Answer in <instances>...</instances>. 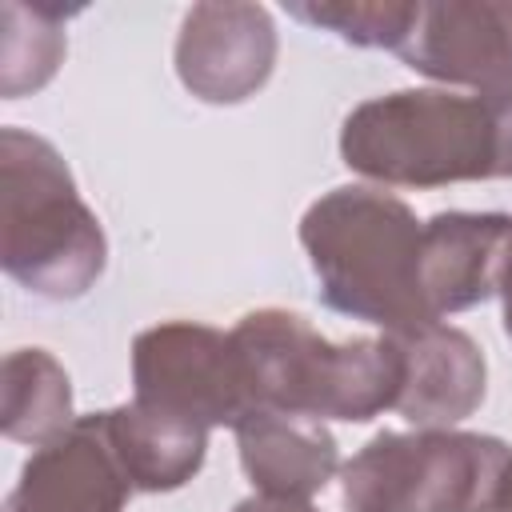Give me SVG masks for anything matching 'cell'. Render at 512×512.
Wrapping results in <instances>:
<instances>
[{"mask_svg":"<svg viewBox=\"0 0 512 512\" xmlns=\"http://www.w3.org/2000/svg\"><path fill=\"white\" fill-rule=\"evenodd\" d=\"M352 172L392 188L512 180V100L400 88L356 104L340 128Z\"/></svg>","mask_w":512,"mask_h":512,"instance_id":"cell-1","label":"cell"},{"mask_svg":"<svg viewBox=\"0 0 512 512\" xmlns=\"http://www.w3.org/2000/svg\"><path fill=\"white\" fill-rule=\"evenodd\" d=\"M420 240L424 224L416 212L392 192L364 184L324 192L300 220V244L324 304L388 336L440 324L420 288Z\"/></svg>","mask_w":512,"mask_h":512,"instance_id":"cell-2","label":"cell"},{"mask_svg":"<svg viewBox=\"0 0 512 512\" xmlns=\"http://www.w3.org/2000/svg\"><path fill=\"white\" fill-rule=\"evenodd\" d=\"M232 340L256 408L364 424L396 408L404 388V348L388 332L332 344L304 316L260 308L240 316Z\"/></svg>","mask_w":512,"mask_h":512,"instance_id":"cell-3","label":"cell"},{"mask_svg":"<svg viewBox=\"0 0 512 512\" xmlns=\"http://www.w3.org/2000/svg\"><path fill=\"white\" fill-rule=\"evenodd\" d=\"M108 260V240L96 212L80 200L60 152L24 128L0 132V264L44 296H84Z\"/></svg>","mask_w":512,"mask_h":512,"instance_id":"cell-4","label":"cell"},{"mask_svg":"<svg viewBox=\"0 0 512 512\" xmlns=\"http://www.w3.org/2000/svg\"><path fill=\"white\" fill-rule=\"evenodd\" d=\"M512 448L500 436L416 428L372 436L340 472L344 512H496Z\"/></svg>","mask_w":512,"mask_h":512,"instance_id":"cell-5","label":"cell"},{"mask_svg":"<svg viewBox=\"0 0 512 512\" xmlns=\"http://www.w3.org/2000/svg\"><path fill=\"white\" fill-rule=\"evenodd\" d=\"M132 400L200 428H236L252 408L240 348L232 332L168 320L132 340Z\"/></svg>","mask_w":512,"mask_h":512,"instance_id":"cell-6","label":"cell"},{"mask_svg":"<svg viewBox=\"0 0 512 512\" xmlns=\"http://www.w3.org/2000/svg\"><path fill=\"white\" fill-rule=\"evenodd\" d=\"M276 64V24L260 4H192L176 36V76L204 104L256 96Z\"/></svg>","mask_w":512,"mask_h":512,"instance_id":"cell-7","label":"cell"},{"mask_svg":"<svg viewBox=\"0 0 512 512\" xmlns=\"http://www.w3.org/2000/svg\"><path fill=\"white\" fill-rule=\"evenodd\" d=\"M404 64L464 84L476 96L512 100V4L500 0H444L420 4V20L400 48Z\"/></svg>","mask_w":512,"mask_h":512,"instance_id":"cell-8","label":"cell"},{"mask_svg":"<svg viewBox=\"0 0 512 512\" xmlns=\"http://www.w3.org/2000/svg\"><path fill=\"white\" fill-rule=\"evenodd\" d=\"M132 492L108 444L104 412H92L28 456L4 512H120Z\"/></svg>","mask_w":512,"mask_h":512,"instance_id":"cell-9","label":"cell"},{"mask_svg":"<svg viewBox=\"0 0 512 512\" xmlns=\"http://www.w3.org/2000/svg\"><path fill=\"white\" fill-rule=\"evenodd\" d=\"M512 252V216L504 212H436L424 220L420 288L436 320L484 304L500 292Z\"/></svg>","mask_w":512,"mask_h":512,"instance_id":"cell-10","label":"cell"},{"mask_svg":"<svg viewBox=\"0 0 512 512\" xmlns=\"http://www.w3.org/2000/svg\"><path fill=\"white\" fill-rule=\"evenodd\" d=\"M404 348V388L396 412L416 428H448L468 420L484 400V352L452 324H428L396 336Z\"/></svg>","mask_w":512,"mask_h":512,"instance_id":"cell-11","label":"cell"},{"mask_svg":"<svg viewBox=\"0 0 512 512\" xmlns=\"http://www.w3.org/2000/svg\"><path fill=\"white\" fill-rule=\"evenodd\" d=\"M236 448L248 480L260 496L308 500L340 468V448L320 420L288 416L276 408H252L236 428Z\"/></svg>","mask_w":512,"mask_h":512,"instance_id":"cell-12","label":"cell"},{"mask_svg":"<svg viewBox=\"0 0 512 512\" xmlns=\"http://www.w3.org/2000/svg\"><path fill=\"white\" fill-rule=\"evenodd\" d=\"M108 444L132 480L136 492H172L184 488L208 452V428L144 408V404H120L104 412Z\"/></svg>","mask_w":512,"mask_h":512,"instance_id":"cell-13","label":"cell"},{"mask_svg":"<svg viewBox=\"0 0 512 512\" xmlns=\"http://www.w3.org/2000/svg\"><path fill=\"white\" fill-rule=\"evenodd\" d=\"M72 380L44 348H16L4 360L0 428L20 444H48L72 424Z\"/></svg>","mask_w":512,"mask_h":512,"instance_id":"cell-14","label":"cell"},{"mask_svg":"<svg viewBox=\"0 0 512 512\" xmlns=\"http://www.w3.org/2000/svg\"><path fill=\"white\" fill-rule=\"evenodd\" d=\"M80 8H52V4H20L4 0L0 20V92L4 100H20L36 88H44L60 60H64V16Z\"/></svg>","mask_w":512,"mask_h":512,"instance_id":"cell-15","label":"cell"},{"mask_svg":"<svg viewBox=\"0 0 512 512\" xmlns=\"http://www.w3.org/2000/svg\"><path fill=\"white\" fill-rule=\"evenodd\" d=\"M296 20H308L316 28L336 32L340 40L356 48H404L420 4H380V0H336V4H288Z\"/></svg>","mask_w":512,"mask_h":512,"instance_id":"cell-16","label":"cell"},{"mask_svg":"<svg viewBox=\"0 0 512 512\" xmlns=\"http://www.w3.org/2000/svg\"><path fill=\"white\" fill-rule=\"evenodd\" d=\"M232 512H316L308 500H276V496H248Z\"/></svg>","mask_w":512,"mask_h":512,"instance_id":"cell-17","label":"cell"},{"mask_svg":"<svg viewBox=\"0 0 512 512\" xmlns=\"http://www.w3.org/2000/svg\"><path fill=\"white\" fill-rule=\"evenodd\" d=\"M500 300H504V332H508V340H512V252H508L504 276H500Z\"/></svg>","mask_w":512,"mask_h":512,"instance_id":"cell-18","label":"cell"},{"mask_svg":"<svg viewBox=\"0 0 512 512\" xmlns=\"http://www.w3.org/2000/svg\"><path fill=\"white\" fill-rule=\"evenodd\" d=\"M496 512H512V460H508L504 480H500V500H496Z\"/></svg>","mask_w":512,"mask_h":512,"instance_id":"cell-19","label":"cell"}]
</instances>
